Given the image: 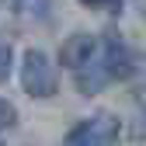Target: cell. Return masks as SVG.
Instances as JSON below:
<instances>
[{"label":"cell","mask_w":146,"mask_h":146,"mask_svg":"<svg viewBox=\"0 0 146 146\" xmlns=\"http://www.w3.org/2000/svg\"><path fill=\"white\" fill-rule=\"evenodd\" d=\"M14 122H17V108L7 98H0V129H11Z\"/></svg>","instance_id":"8992f818"},{"label":"cell","mask_w":146,"mask_h":146,"mask_svg":"<svg viewBox=\"0 0 146 146\" xmlns=\"http://www.w3.org/2000/svg\"><path fill=\"white\" fill-rule=\"evenodd\" d=\"M101 56H104V66L111 70L115 80H129L136 73V59H132V49L125 45L118 35H104L101 38Z\"/></svg>","instance_id":"277c9868"},{"label":"cell","mask_w":146,"mask_h":146,"mask_svg":"<svg viewBox=\"0 0 146 146\" xmlns=\"http://www.w3.org/2000/svg\"><path fill=\"white\" fill-rule=\"evenodd\" d=\"M0 146H4V143H0Z\"/></svg>","instance_id":"30bf717a"},{"label":"cell","mask_w":146,"mask_h":146,"mask_svg":"<svg viewBox=\"0 0 146 146\" xmlns=\"http://www.w3.org/2000/svg\"><path fill=\"white\" fill-rule=\"evenodd\" d=\"M118 132H122V122L111 111H98L73 125L63 136V146H111L118 139Z\"/></svg>","instance_id":"7a4b0ae2"},{"label":"cell","mask_w":146,"mask_h":146,"mask_svg":"<svg viewBox=\"0 0 146 146\" xmlns=\"http://www.w3.org/2000/svg\"><path fill=\"white\" fill-rule=\"evenodd\" d=\"M31 4V0H0V7H7V11H25Z\"/></svg>","instance_id":"ba28073f"},{"label":"cell","mask_w":146,"mask_h":146,"mask_svg":"<svg viewBox=\"0 0 146 146\" xmlns=\"http://www.w3.org/2000/svg\"><path fill=\"white\" fill-rule=\"evenodd\" d=\"M17 84L28 98L35 101H45V98H56L59 90V70L42 49H25L21 52V66H17Z\"/></svg>","instance_id":"6da1fadb"},{"label":"cell","mask_w":146,"mask_h":146,"mask_svg":"<svg viewBox=\"0 0 146 146\" xmlns=\"http://www.w3.org/2000/svg\"><path fill=\"white\" fill-rule=\"evenodd\" d=\"M11 66H14V56H11V45H7L4 38H0V80H4L7 73H11Z\"/></svg>","instance_id":"52a82bcc"},{"label":"cell","mask_w":146,"mask_h":146,"mask_svg":"<svg viewBox=\"0 0 146 146\" xmlns=\"http://www.w3.org/2000/svg\"><path fill=\"white\" fill-rule=\"evenodd\" d=\"M73 77H77V90H80V94H87V98H90V94H101V90L115 80L111 70L104 66V56H98L94 63H87L84 70L73 73Z\"/></svg>","instance_id":"5b68a950"},{"label":"cell","mask_w":146,"mask_h":146,"mask_svg":"<svg viewBox=\"0 0 146 146\" xmlns=\"http://www.w3.org/2000/svg\"><path fill=\"white\" fill-rule=\"evenodd\" d=\"M84 7H90V11H101V7H108V4H118V0H80Z\"/></svg>","instance_id":"9c48e42d"},{"label":"cell","mask_w":146,"mask_h":146,"mask_svg":"<svg viewBox=\"0 0 146 146\" xmlns=\"http://www.w3.org/2000/svg\"><path fill=\"white\" fill-rule=\"evenodd\" d=\"M101 56V38L98 35H90V31H73L70 38L59 45V63L66 70H84L87 63H94Z\"/></svg>","instance_id":"3957f363"}]
</instances>
